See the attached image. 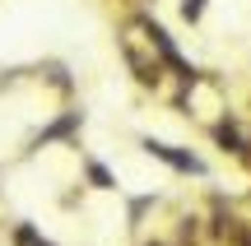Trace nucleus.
Listing matches in <instances>:
<instances>
[{"label":"nucleus","mask_w":251,"mask_h":246,"mask_svg":"<svg viewBox=\"0 0 251 246\" xmlns=\"http://www.w3.org/2000/svg\"><path fill=\"white\" fill-rule=\"evenodd\" d=\"M149 154H158L163 163H172L177 172H200V158H191V154H177V149H168V144H153V139H149Z\"/></svg>","instance_id":"nucleus-1"},{"label":"nucleus","mask_w":251,"mask_h":246,"mask_svg":"<svg viewBox=\"0 0 251 246\" xmlns=\"http://www.w3.org/2000/svg\"><path fill=\"white\" fill-rule=\"evenodd\" d=\"M37 246H47V242H37Z\"/></svg>","instance_id":"nucleus-3"},{"label":"nucleus","mask_w":251,"mask_h":246,"mask_svg":"<svg viewBox=\"0 0 251 246\" xmlns=\"http://www.w3.org/2000/svg\"><path fill=\"white\" fill-rule=\"evenodd\" d=\"M89 177H93V181H98V186H112V177H107V172H102V167H98V163H93V167H89Z\"/></svg>","instance_id":"nucleus-2"}]
</instances>
